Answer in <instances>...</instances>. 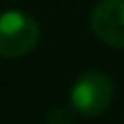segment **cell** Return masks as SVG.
Masks as SVG:
<instances>
[{"label": "cell", "mask_w": 124, "mask_h": 124, "mask_svg": "<svg viewBox=\"0 0 124 124\" xmlns=\"http://www.w3.org/2000/svg\"><path fill=\"white\" fill-rule=\"evenodd\" d=\"M113 89L116 87L109 74L100 70H87L74 81L70 92V105L76 113L85 118H96L111 107Z\"/></svg>", "instance_id": "6da1fadb"}, {"label": "cell", "mask_w": 124, "mask_h": 124, "mask_svg": "<svg viewBox=\"0 0 124 124\" xmlns=\"http://www.w3.org/2000/svg\"><path fill=\"white\" fill-rule=\"evenodd\" d=\"M39 41V24L24 11L0 13V57L20 59Z\"/></svg>", "instance_id": "7a4b0ae2"}, {"label": "cell", "mask_w": 124, "mask_h": 124, "mask_svg": "<svg viewBox=\"0 0 124 124\" xmlns=\"http://www.w3.org/2000/svg\"><path fill=\"white\" fill-rule=\"evenodd\" d=\"M92 33L111 48H124V0H100L89 13Z\"/></svg>", "instance_id": "3957f363"}, {"label": "cell", "mask_w": 124, "mask_h": 124, "mask_svg": "<svg viewBox=\"0 0 124 124\" xmlns=\"http://www.w3.org/2000/svg\"><path fill=\"white\" fill-rule=\"evenodd\" d=\"M70 122H72V113L63 107H54L46 116V124H70Z\"/></svg>", "instance_id": "277c9868"}]
</instances>
